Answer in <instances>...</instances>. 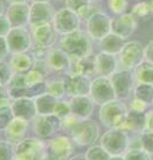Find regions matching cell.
I'll list each match as a JSON object with an SVG mask.
<instances>
[{
  "label": "cell",
  "mask_w": 153,
  "mask_h": 160,
  "mask_svg": "<svg viewBox=\"0 0 153 160\" xmlns=\"http://www.w3.org/2000/svg\"><path fill=\"white\" fill-rule=\"evenodd\" d=\"M95 42L86 31L77 29L75 32L60 35L57 46L69 55L72 60L94 55Z\"/></svg>",
  "instance_id": "cell-1"
},
{
  "label": "cell",
  "mask_w": 153,
  "mask_h": 160,
  "mask_svg": "<svg viewBox=\"0 0 153 160\" xmlns=\"http://www.w3.org/2000/svg\"><path fill=\"white\" fill-rule=\"evenodd\" d=\"M129 112V107L121 99H113L98 109L99 123L106 129H122Z\"/></svg>",
  "instance_id": "cell-2"
},
{
  "label": "cell",
  "mask_w": 153,
  "mask_h": 160,
  "mask_svg": "<svg viewBox=\"0 0 153 160\" xmlns=\"http://www.w3.org/2000/svg\"><path fill=\"white\" fill-rule=\"evenodd\" d=\"M68 136L72 138L76 146L88 148L92 145H96V142L101 138L99 124L92 118L81 119L72 128Z\"/></svg>",
  "instance_id": "cell-3"
},
{
  "label": "cell",
  "mask_w": 153,
  "mask_h": 160,
  "mask_svg": "<svg viewBox=\"0 0 153 160\" xmlns=\"http://www.w3.org/2000/svg\"><path fill=\"white\" fill-rule=\"evenodd\" d=\"M76 145L68 134L57 133L46 140L43 160H69L75 154Z\"/></svg>",
  "instance_id": "cell-4"
},
{
  "label": "cell",
  "mask_w": 153,
  "mask_h": 160,
  "mask_svg": "<svg viewBox=\"0 0 153 160\" xmlns=\"http://www.w3.org/2000/svg\"><path fill=\"white\" fill-rule=\"evenodd\" d=\"M130 136L119 129H108L99 138V145L111 157H122L129 150Z\"/></svg>",
  "instance_id": "cell-5"
},
{
  "label": "cell",
  "mask_w": 153,
  "mask_h": 160,
  "mask_svg": "<svg viewBox=\"0 0 153 160\" xmlns=\"http://www.w3.org/2000/svg\"><path fill=\"white\" fill-rule=\"evenodd\" d=\"M145 61V47L139 41H127L118 54L119 69L135 70Z\"/></svg>",
  "instance_id": "cell-6"
},
{
  "label": "cell",
  "mask_w": 153,
  "mask_h": 160,
  "mask_svg": "<svg viewBox=\"0 0 153 160\" xmlns=\"http://www.w3.org/2000/svg\"><path fill=\"white\" fill-rule=\"evenodd\" d=\"M46 140L34 136H28L15 144L14 160H43L45 159Z\"/></svg>",
  "instance_id": "cell-7"
},
{
  "label": "cell",
  "mask_w": 153,
  "mask_h": 160,
  "mask_svg": "<svg viewBox=\"0 0 153 160\" xmlns=\"http://www.w3.org/2000/svg\"><path fill=\"white\" fill-rule=\"evenodd\" d=\"M61 119L55 115H36L31 122V133L36 138L47 140L60 132Z\"/></svg>",
  "instance_id": "cell-8"
},
{
  "label": "cell",
  "mask_w": 153,
  "mask_h": 160,
  "mask_svg": "<svg viewBox=\"0 0 153 160\" xmlns=\"http://www.w3.org/2000/svg\"><path fill=\"white\" fill-rule=\"evenodd\" d=\"M52 23L59 35H64L77 29H81L83 22L76 12L63 6V7L56 8Z\"/></svg>",
  "instance_id": "cell-9"
},
{
  "label": "cell",
  "mask_w": 153,
  "mask_h": 160,
  "mask_svg": "<svg viewBox=\"0 0 153 160\" xmlns=\"http://www.w3.org/2000/svg\"><path fill=\"white\" fill-rule=\"evenodd\" d=\"M89 96L98 107L111 102L113 99H117L110 77H104V76H95L91 80Z\"/></svg>",
  "instance_id": "cell-10"
},
{
  "label": "cell",
  "mask_w": 153,
  "mask_h": 160,
  "mask_svg": "<svg viewBox=\"0 0 153 160\" xmlns=\"http://www.w3.org/2000/svg\"><path fill=\"white\" fill-rule=\"evenodd\" d=\"M110 80L115 89L117 99H121L123 102L126 99H131L136 85L133 71L118 69L115 74L110 76Z\"/></svg>",
  "instance_id": "cell-11"
},
{
  "label": "cell",
  "mask_w": 153,
  "mask_h": 160,
  "mask_svg": "<svg viewBox=\"0 0 153 160\" xmlns=\"http://www.w3.org/2000/svg\"><path fill=\"white\" fill-rule=\"evenodd\" d=\"M11 54L28 53L33 47V40L29 27H12L6 35Z\"/></svg>",
  "instance_id": "cell-12"
},
{
  "label": "cell",
  "mask_w": 153,
  "mask_h": 160,
  "mask_svg": "<svg viewBox=\"0 0 153 160\" xmlns=\"http://www.w3.org/2000/svg\"><path fill=\"white\" fill-rule=\"evenodd\" d=\"M111 19L112 17H110L106 12H98L91 15L84 22V31L90 35L95 42H97L108 35L109 33H111Z\"/></svg>",
  "instance_id": "cell-13"
},
{
  "label": "cell",
  "mask_w": 153,
  "mask_h": 160,
  "mask_svg": "<svg viewBox=\"0 0 153 160\" xmlns=\"http://www.w3.org/2000/svg\"><path fill=\"white\" fill-rule=\"evenodd\" d=\"M46 66L52 75H66L69 72L72 58L57 45L49 48L45 58Z\"/></svg>",
  "instance_id": "cell-14"
},
{
  "label": "cell",
  "mask_w": 153,
  "mask_h": 160,
  "mask_svg": "<svg viewBox=\"0 0 153 160\" xmlns=\"http://www.w3.org/2000/svg\"><path fill=\"white\" fill-rule=\"evenodd\" d=\"M29 31L32 34L33 46H40L45 48H52L57 45L60 35L55 31L52 22L40 23L29 26Z\"/></svg>",
  "instance_id": "cell-15"
},
{
  "label": "cell",
  "mask_w": 153,
  "mask_h": 160,
  "mask_svg": "<svg viewBox=\"0 0 153 160\" xmlns=\"http://www.w3.org/2000/svg\"><path fill=\"white\" fill-rule=\"evenodd\" d=\"M55 11L56 8L52 1L31 2L29 4V26L52 22Z\"/></svg>",
  "instance_id": "cell-16"
},
{
  "label": "cell",
  "mask_w": 153,
  "mask_h": 160,
  "mask_svg": "<svg viewBox=\"0 0 153 160\" xmlns=\"http://www.w3.org/2000/svg\"><path fill=\"white\" fill-rule=\"evenodd\" d=\"M137 28V19L131 13L115 15L111 19V32L126 40L135 33Z\"/></svg>",
  "instance_id": "cell-17"
},
{
  "label": "cell",
  "mask_w": 153,
  "mask_h": 160,
  "mask_svg": "<svg viewBox=\"0 0 153 160\" xmlns=\"http://www.w3.org/2000/svg\"><path fill=\"white\" fill-rule=\"evenodd\" d=\"M29 133H31V122L15 117L1 133V136L4 139L13 142L15 145L22 139L27 138Z\"/></svg>",
  "instance_id": "cell-18"
},
{
  "label": "cell",
  "mask_w": 153,
  "mask_h": 160,
  "mask_svg": "<svg viewBox=\"0 0 153 160\" xmlns=\"http://www.w3.org/2000/svg\"><path fill=\"white\" fill-rule=\"evenodd\" d=\"M29 4H8L5 12L12 27H29Z\"/></svg>",
  "instance_id": "cell-19"
},
{
  "label": "cell",
  "mask_w": 153,
  "mask_h": 160,
  "mask_svg": "<svg viewBox=\"0 0 153 160\" xmlns=\"http://www.w3.org/2000/svg\"><path fill=\"white\" fill-rule=\"evenodd\" d=\"M67 98L68 102H69V107H70V112L72 115L77 116L82 119H86V118L92 117L96 104L89 95L72 96V97Z\"/></svg>",
  "instance_id": "cell-20"
},
{
  "label": "cell",
  "mask_w": 153,
  "mask_h": 160,
  "mask_svg": "<svg viewBox=\"0 0 153 160\" xmlns=\"http://www.w3.org/2000/svg\"><path fill=\"white\" fill-rule=\"evenodd\" d=\"M64 78L67 87V97L89 95L92 78L82 75H70V74H66Z\"/></svg>",
  "instance_id": "cell-21"
},
{
  "label": "cell",
  "mask_w": 153,
  "mask_h": 160,
  "mask_svg": "<svg viewBox=\"0 0 153 160\" xmlns=\"http://www.w3.org/2000/svg\"><path fill=\"white\" fill-rule=\"evenodd\" d=\"M95 63H96L97 76L110 77L119 69L118 56L113 54L98 52L97 54H95Z\"/></svg>",
  "instance_id": "cell-22"
},
{
  "label": "cell",
  "mask_w": 153,
  "mask_h": 160,
  "mask_svg": "<svg viewBox=\"0 0 153 160\" xmlns=\"http://www.w3.org/2000/svg\"><path fill=\"white\" fill-rule=\"evenodd\" d=\"M11 108L13 110L14 117L28 120V122H32L37 115L34 98L31 97L14 98V99H12Z\"/></svg>",
  "instance_id": "cell-23"
},
{
  "label": "cell",
  "mask_w": 153,
  "mask_h": 160,
  "mask_svg": "<svg viewBox=\"0 0 153 160\" xmlns=\"http://www.w3.org/2000/svg\"><path fill=\"white\" fill-rule=\"evenodd\" d=\"M70 75H82L86 76V77H92L97 76L96 72V63H95V54L86 56V58H75L72 60V64H70V69L69 72Z\"/></svg>",
  "instance_id": "cell-24"
},
{
  "label": "cell",
  "mask_w": 153,
  "mask_h": 160,
  "mask_svg": "<svg viewBox=\"0 0 153 160\" xmlns=\"http://www.w3.org/2000/svg\"><path fill=\"white\" fill-rule=\"evenodd\" d=\"M7 61H8L12 71L15 74H26L34 66V58L31 52L11 54Z\"/></svg>",
  "instance_id": "cell-25"
},
{
  "label": "cell",
  "mask_w": 153,
  "mask_h": 160,
  "mask_svg": "<svg viewBox=\"0 0 153 160\" xmlns=\"http://www.w3.org/2000/svg\"><path fill=\"white\" fill-rule=\"evenodd\" d=\"M126 133L140 134L145 131V112H136L129 109L122 129Z\"/></svg>",
  "instance_id": "cell-26"
},
{
  "label": "cell",
  "mask_w": 153,
  "mask_h": 160,
  "mask_svg": "<svg viewBox=\"0 0 153 160\" xmlns=\"http://www.w3.org/2000/svg\"><path fill=\"white\" fill-rule=\"evenodd\" d=\"M125 42L126 41L123 38L113 34L112 32H111L106 36H104L102 40L97 41L96 45L98 47L99 52L118 55V54L121 53L122 48L124 47V45H125Z\"/></svg>",
  "instance_id": "cell-27"
},
{
  "label": "cell",
  "mask_w": 153,
  "mask_h": 160,
  "mask_svg": "<svg viewBox=\"0 0 153 160\" xmlns=\"http://www.w3.org/2000/svg\"><path fill=\"white\" fill-rule=\"evenodd\" d=\"M34 102L37 115H54V110L59 102V98L46 91L34 97Z\"/></svg>",
  "instance_id": "cell-28"
},
{
  "label": "cell",
  "mask_w": 153,
  "mask_h": 160,
  "mask_svg": "<svg viewBox=\"0 0 153 160\" xmlns=\"http://www.w3.org/2000/svg\"><path fill=\"white\" fill-rule=\"evenodd\" d=\"M47 92L55 96L59 99L67 98V87L64 75H50L47 81Z\"/></svg>",
  "instance_id": "cell-29"
},
{
  "label": "cell",
  "mask_w": 153,
  "mask_h": 160,
  "mask_svg": "<svg viewBox=\"0 0 153 160\" xmlns=\"http://www.w3.org/2000/svg\"><path fill=\"white\" fill-rule=\"evenodd\" d=\"M136 83H147L153 85V63L149 61L141 62L133 70Z\"/></svg>",
  "instance_id": "cell-30"
},
{
  "label": "cell",
  "mask_w": 153,
  "mask_h": 160,
  "mask_svg": "<svg viewBox=\"0 0 153 160\" xmlns=\"http://www.w3.org/2000/svg\"><path fill=\"white\" fill-rule=\"evenodd\" d=\"M133 97L145 102L147 105L153 104V85L147 83H136Z\"/></svg>",
  "instance_id": "cell-31"
},
{
  "label": "cell",
  "mask_w": 153,
  "mask_h": 160,
  "mask_svg": "<svg viewBox=\"0 0 153 160\" xmlns=\"http://www.w3.org/2000/svg\"><path fill=\"white\" fill-rule=\"evenodd\" d=\"M84 156H86V160H110L111 159V156H110L101 145H92V146L88 147L86 153H84Z\"/></svg>",
  "instance_id": "cell-32"
},
{
  "label": "cell",
  "mask_w": 153,
  "mask_h": 160,
  "mask_svg": "<svg viewBox=\"0 0 153 160\" xmlns=\"http://www.w3.org/2000/svg\"><path fill=\"white\" fill-rule=\"evenodd\" d=\"M130 0H106L109 12L115 15H121L127 12Z\"/></svg>",
  "instance_id": "cell-33"
},
{
  "label": "cell",
  "mask_w": 153,
  "mask_h": 160,
  "mask_svg": "<svg viewBox=\"0 0 153 160\" xmlns=\"http://www.w3.org/2000/svg\"><path fill=\"white\" fill-rule=\"evenodd\" d=\"M15 158V145L13 142L0 139V160H14Z\"/></svg>",
  "instance_id": "cell-34"
},
{
  "label": "cell",
  "mask_w": 153,
  "mask_h": 160,
  "mask_svg": "<svg viewBox=\"0 0 153 160\" xmlns=\"http://www.w3.org/2000/svg\"><path fill=\"white\" fill-rule=\"evenodd\" d=\"M14 113L11 105H5L0 108V133H2L9 123L14 119Z\"/></svg>",
  "instance_id": "cell-35"
},
{
  "label": "cell",
  "mask_w": 153,
  "mask_h": 160,
  "mask_svg": "<svg viewBox=\"0 0 153 160\" xmlns=\"http://www.w3.org/2000/svg\"><path fill=\"white\" fill-rule=\"evenodd\" d=\"M131 14L135 17L136 19H144V18H149L150 15H152L153 12L150 8L149 4L146 1H140V2H137V4L132 7V12Z\"/></svg>",
  "instance_id": "cell-36"
},
{
  "label": "cell",
  "mask_w": 153,
  "mask_h": 160,
  "mask_svg": "<svg viewBox=\"0 0 153 160\" xmlns=\"http://www.w3.org/2000/svg\"><path fill=\"white\" fill-rule=\"evenodd\" d=\"M151 157L144 150H127L123 158L124 160H152Z\"/></svg>",
  "instance_id": "cell-37"
},
{
  "label": "cell",
  "mask_w": 153,
  "mask_h": 160,
  "mask_svg": "<svg viewBox=\"0 0 153 160\" xmlns=\"http://www.w3.org/2000/svg\"><path fill=\"white\" fill-rule=\"evenodd\" d=\"M70 112V107H69V102H68V98H62V99H59V102L56 104V108L54 110V115L56 117H59L60 119L68 116Z\"/></svg>",
  "instance_id": "cell-38"
},
{
  "label": "cell",
  "mask_w": 153,
  "mask_h": 160,
  "mask_svg": "<svg viewBox=\"0 0 153 160\" xmlns=\"http://www.w3.org/2000/svg\"><path fill=\"white\" fill-rule=\"evenodd\" d=\"M13 75V71L9 67L8 61H0V84L6 85Z\"/></svg>",
  "instance_id": "cell-39"
},
{
  "label": "cell",
  "mask_w": 153,
  "mask_h": 160,
  "mask_svg": "<svg viewBox=\"0 0 153 160\" xmlns=\"http://www.w3.org/2000/svg\"><path fill=\"white\" fill-rule=\"evenodd\" d=\"M141 137V144H143V150L147 152L150 156H153V132L144 131L140 133Z\"/></svg>",
  "instance_id": "cell-40"
},
{
  "label": "cell",
  "mask_w": 153,
  "mask_h": 160,
  "mask_svg": "<svg viewBox=\"0 0 153 160\" xmlns=\"http://www.w3.org/2000/svg\"><path fill=\"white\" fill-rule=\"evenodd\" d=\"M89 2H91L90 0H64V6L77 13L82 7H84Z\"/></svg>",
  "instance_id": "cell-41"
},
{
  "label": "cell",
  "mask_w": 153,
  "mask_h": 160,
  "mask_svg": "<svg viewBox=\"0 0 153 160\" xmlns=\"http://www.w3.org/2000/svg\"><path fill=\"white\" fill-rule=\"evenodd\" d=\"M147 104L143 101H140L138 98H131L130 103H129V109L132 110V111L136 112H146V109H147Z\"/></svg>",
  "instance_id": "cell-42"
},
{
  "label": "cell",
  "mask_w": 153,
  "mask_h": 160,
  "mask_svg": "<svg viewBox=\"0 0 153 160\" xmlns=\"http://www.w3.org/2000/svg\"><path fill=\"white\" fill-rule=\"evenodd\" d=\"M12 103V97L8 92V89L6 85H0V108L5 105H11Z\"/></svg>",
  "instance_id": "cell-43"
},
{
  "label": "cell",
  "mask_w": 153,
  "mask_h": 160,
  "mask_svg": "<svg viewBox=\"0 0 153 160\" xmlns=\"http://www.w3.org/2000/svg\"><path fill=\"white\" fill-rule=\"evenodd\" d=\"M9 49L7 41H6V36H0V61H6L9 58Z\"/></svg>",
  "instance_id": "cell-44"
},
{
  "label": "cell",
  "mask_w": 153,
  "mask_h": 160,
  "mask_svg": "<svg viewBox=\"0 0 153 160\" xmlns=\"http://www.w3.org/2000/svg\"><path fill=\"white\" fill-rule=\"evenodd\" d=\"M12 25L9 23L8 19L6 18V15H0V36H6L11 31Z\"/></svg>",
  "instance_id": "cell-45"
},
{
  "label": "cell",
  "mask_w": 153,
  "mask_h": 160,
  "mask_svg": "<svg viewBox=\"0 0 153 160\" xmlns=\"http://www.w3.org/2000/svg\"><path fill=\"white\" fill-rule=\"evenodd\" d=\"M145 131L153 132V109L145 112Z\"/></svg>",
  "instance_id": "cell-46"
},
{
  "label": "cell",
  "mask_w": 153,
  "mask_h": 160,
  "mask_svg": "<svg viewBox=\"0 0 153 160\" xmlns=\"http://www.w3.org/2000/svg\"><path fill=\"white\" fill-rule=\"evenodd\" d=\"M145 61L153 63V40L145 46Z\"/></svg>",
  "instance_id": "cell-47"
},
{
  "label": "cell",
  "mask_w": 153,
  "mask_h": 160,
  "mask_svg": "<svg viewBox=\"0 0 153 160\" xmlns=\"http://www.w3.org/2000/svg\"><path fill=\"white\" fill-rule=\"evenodd\" d=\"M7 8V2L5 0H0V15H4Z\"/></svg>",
  "instance_id": "cell-48"
},
{
  "label": "cell",
  "mask_w": 153,
  "mask_h": 160,
  "mask_svg": "<svg viewBox=\"0 0 153 160\" xmlns=\"http://www.w3.org/2000/svg\"><path fill=\"white\" fill-rule=\"evenodd\" d=\"M8 4H20V2H31V0H5Z\"/></svg>",
  "instance_id": "cell-49"
},
{
  "label": "cell",
  "mask_w": 153,
  "mask_h": 160,
  "mask_svg": "<svg viewBox=\"0 0 153 160\" xmlns=\"http://www.w3.org/2000/svg\"><path fill=\"white\" fill-rule=\"evenodd\" d=\"M69 160H86L84 154H74Z\"/></svg>",
  "instance_id": "cell-50"
},
{
  "label": "cell",
  "mask_w": 153,
  "mask_h": 160,
  "mask_svg": "<svg viewBox=\"0 0 153 160\" xmlns=\"http://www.w3.org/2000/svg\"><path fill=\"white\" fill-rule=\"evenodd\" d=\"M147 4H149V6H150V8H151V11L153 12V0H147L146 1Z\"/></svg>",
  "instance_id": "cell-51"
},
{
  "label": "cell",
  "mask_w": 153,
  "mask_h": 160,
  "mask_svg": "<svg viewBox=\"0 0 153 160\" xmlns=\"http://www.w3.org/2000/svg\"><path fill=\"white\" fill-rule=\"evenodd\" d=\"M42 1H53V0H31V2H42Z\"/></svg>",
  "instance_id": "cell-52"
},
{
  "label": "cell",
  "mask_w": 153,
  "mask_h": 160,
  "mask_svg": "<svg viewBox=\"0 0 153 160\" xmlns=\"http://www.w3.org/2000/svg\"><path fill=\"white\" fill-rule=\"evenodd\" d=\"M91 2H101V1H103V0H90Z\"/></svg>",
  "instance_id": "cell-53"
},
{
  "label": "cell",
  "mask_w": 153,
  "mask_h": 160,
  "mask_svg": "<svg viewBox=\"0 0 153 160\" xmlns=\"http://www.w3.org/2000/svg\"><path fill=\"white\" fill-rule=\"evenodd\" d=\"M133 1H137V2H138V1H144V0H133Z\"/></svg>",
  "instance_id": "cell-54"
},
{
  "label": "cell",
  "mask_w": 153,
  "mask_h": 160,
  "mask_svg": "<svg viewBox=\"0 0 153 160\" xmlns=\"http://www.w3.org/2000/svg\"><path fill=\"white\" fill-rule=\"evenodd\" d=\"M54 1V0H53ZM55 1H64V0H55Z\"/></svg>",
  "instance_id": "cell-55"
},
{
  "label": "cell",
  "mask_w": 153,
  "mask_h": 160,
  "mask_svg": "<svg viewBox=\"0 0 153 160\" xmlns=\"http://www.w3.org/2000/svg\"><path fill=\"white\" fill-rule=\"evenodd\" d=\"M1 138H2V136H1V133H0V139H1Z\"/></svg>",
  "instance_id": "cell-56"
}]
</instances>
